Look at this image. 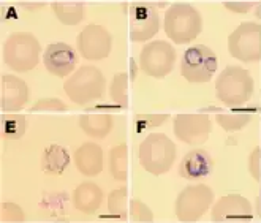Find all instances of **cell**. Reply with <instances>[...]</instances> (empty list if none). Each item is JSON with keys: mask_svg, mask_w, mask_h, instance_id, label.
<instances>
[{"mask_svg": "<svg viewBox=\"0 0 261 223\" xmlns=\"http://www.w3.org/2000/svg\"><path fill=\"white\" fill-rule=\"evenodd\" d=\"M249 173L256 182H261V149L255 147L249 155Z\"/></svg>", "mask_w": 261, "mask_h": 223, "instance_id": "cell-31", "label": "cell"}, {"mask_svg": "<svg viewBox=\"0 0 261 223\" xmlns=\"http://www.w3.org/2000/svg\"><path fill=\"white\" fill-rule=\"evenodd\" d=\"M40 54L41 44L30 32H13L2 48L5 65L18 73L35 68L40 62Z\"/></svg>", "mask_w": 261, "mask_h": 223, "instance_id": "cell-3", "label": "cell"}, {"mask_svg": "<svg viewBox=\"0 0 261 223\" xmlns=\"http://www.w3.org/2000/svg\"><path fill=\"white\" fill-rule=\"evenodd\" d=\"M214 201V191L204 185H190L184 188L176 200V215L182 223H193L201 218Z\"/></svg>", "mask_w": 261, "mask_h": 223, "instance_id": "cell-7", "label": "cell"}, {"mask_svg": "<svg viewBox=\"0 0 261 223\" xmlns=\"http://www.w3.org/2000/svg\"><path fill=\"white\" fill-rule=\"evenodd\" d=\"M217 71V55L204 44H196L186 49L182 55L180 73L186 81L204 84L212 79Z\"/></svg>", "mask_w": 261, "mask_h": 223, "instance_id": "cell-6", "label": "cell"}, {"mask_svg": "<svg viewBox=\"0 0 261 223\" xmlns=\"http://www.w3.org/2000/svg\"><path fill=\"white\" fill-rule=\"evenodd\" d=\"M160 29L157 7L150 2H135L130 5V40L144 43L155 37Z\"/></svg>", "mask_w": 261, "mask_h": 223, "instance_id": "cell-10", "label": "cell"}, {"mask_svg": "<svg viewBox=\"0 0 261 223\" xmlns=\"http://www.w3.org/2000/svg\"><path fill=\"white\" fill-rule=\"evenodd\" d=\"M255 5V2H225V7L226 8H229L231 11H234V13H247L252 7Z\"/></svg>", "mask_w": 261, "mask_h": 223, "instance_id": "cell-32", "label": "cell"}, {"mask_svg": "<svg viewBox=\"0 0 261 223\" xmlns=\"http://www.w3.org/2000/svg\"><path fill=\"white\" fill-rule=\"evenodd\" d=\"M80 128L90 138L103 140L113 130V116L101 114H83L80 116Z\"/></svg>", "mask_w": 261, "mask_h": 223, "instance_id": "cell-19", "label": "cell"}, {"mask_svg": "<svg viewBox=\"0 0 261 223\" xmlns=\"http://www.w3.org/2000/svg\"><path fill=\"white\" fill-rule=\"evenodd\" d=\"M76 62H78V55L67 43L49 44L43 55V64L46 70L57 78H65L67 74H71Z\"/></svg>", "mask_w": 261, "mask_h": 223, "instance_id": "cell-13", "label": "cell"}, {"mask_svg": "<svg viewBox=\"0 0 261 223\" xmlns=\"http://www.w3.org/2000/svg\"><path fill=\"white\" fill-rule=\"evenodd\" d=\"M67 97L76 105H87L103 97L106 79L103 73L94 65H83L70 74L64 82Z\"/></svg>", "mask_w": 261, "mask_h": 223, "instance_id": "cell-4", "label": "cell"}, {"mask_svg": "<svg viewBox=\"0 0 261 223\" xmlns=\"http://www.w3.org/2000/svg\"><path fill=\"white\" fill-rule=\"evenodd\" d=\"M168 117H170L168 114H136L133 119L135 130L136 133H143L149 128H155L162 125Z\"/></svg>", "mask_w": 261, "mask_h": 223, "instance_id": "cell-27", "label": "cell"}, {"mask_svg": "<svg viewBox=\"0 0 261 223\" xmlns=\"http://www.w3.org/2000/svg\"><path fill=\"white\" fill-rule=\"evenodd\" d=\"M212 166L214 161L207 151H204V149H193V151L184 155L179 165V174L187 181H198L201 177L209 176Z\"/></svg>", "mask_w": 261, "mask_h": 223, "instance_id": "cell-16", "label": "cell"}, {"mask_svg": "<svg viewBox=\"0 0 261 223\" xmlns=\"http://www.w3.org/2000/svg\"><path fill=\"white\" fill-rule=\"evenodd\" d=\"M176 144L163 133H152L140 144L141 166L153 176L170 171L176 161Z\"/></svg>", "mask_w": 261, "mask_h": 223, "instance_id": "cell-5", "label": "cell"}, {"mask_svg": "<svg viewBox=\"0 0 261 223\" xmlns=\"http://www.w3.org/2000/svg\"><path fill=\"white\" fill-rule=\"evenodd\" d=\"M127 201H128V188L122 187V188H116L110 193L108 198V211L111 215L119 217L122 220H127Z\"/></svg>", "mask_w": 261, "mask_h": 223, "instance_id": "cell-25", "label": "cell"}, {"mask_svg": "<svg viewBox=\"0 0 261 223\" xmlns=\"http://www.w3.org/2000/svg\"><path fill=\"white\" fill-rule=\"evenodd\" d=\"M255 91L252 74L241 67H226L216 81V95L228 108L249 103Z\"/></svg>", "mask_w": 261, "mask_h": 223, "instance_id": "cell-1", "label": "cell"}, {"mask_svg": "<svg viewBox=\"0 0 261 223\" xmlns=\"http://www.w3.org/2000/svg\"><path fill=\"white\" fill-rule=\"evenodd\" d=\"M110 173L119 182L128 179V146L125 143L114 146L110 151Z\"/></svg>", "mask_w": 261, "mask_h": 223, "instance_id": "cell-22", "label": "cell"}, {"mask_svg": "<svg viewBox=\"0 0 261 223\" xmlns=\"http://www.w3.org/2000/svg\"><path fill=\"white\" fill-rule=\"evenodd\" d=\"M176 62V49L168 41L147 43L140 54V68L155 79L168 76Z\"/></svg>", "mask_w": 261, "mask_h": 223, "instance_id": "cell-9", "label": "cell"}, {"mask_svg": "<svg viewBox=\"0 0 261 223\" xmlns=\"http://www.w3.org/2000/svg\"><path fill=\"white\" fill-rule=\"evenodd\" d=\"M103 201V191L94 182H83L73 191V206L83 214H95Z\"/></svg>", "mask_w": 261, "mask_h": 223, "instance_id": "cell-18", "label": "cell"}, {"mask_svg": "<svg viewBox=\"0 0 261 223\" xmlns=\"http://www.w3.org/2000/svg\"><path fill=\"white\" fill-rule=\"evenodd\" d=\"M74 165L84 176H97L103 170V149L97 143H84L74 152Z\"/></svg>", "mask_w": 261, "mask_h": 223, "instance_id": "cell-17", "label": "cell"}, {"mask_svg": "<svg viewBox=\"0 0 261 223\" xmlns=\"http://www.w3.org/2000/svg\"><path fill=\"white\" fill-rule=\"evenodd\" d=\"M212 220L214 221H234V220H250L252 218V204L241 195H226L222 197L212 206Z\"/></svg>", "mask_w": 261, "mask_h": 223, "instance_id": "cell-15", "label": "cell"}, {"mask_svg": "<svg viewBox=\"0 0 261 223\" xmlns=\"http://www.w3.org/2000/svg\"><path fill=\"white\" fill-rule=\"evenodd\" d=\"M53 13L54 16L62 22L64 25H78L84 18V4L80 0H60V2H53Z\"/></svg>", "mask_w": 261, "mask_h": 223, "instance_id": "cell-21", "label": "cell"}, {"mask_svg": "<svg viewBox=\"0 0 261 223\" xmlns=\"http://www.w3.org/2000/svg\"><path fill=\"white\" fill-rule=\"evenodd\" d=\"M0 220L4 223L10 221V223H19L24 221V211L18 204L10 203V201H4L0 204Z\"/></svg>", "mask_w": 261, "mask_h": 223, "instance_id": "cell-29", "label": "cell"}, {"mask_svg": "<svg viewBox=\"0 0 261 223\" xmlns=\"http://www.w3.org/2000/svg\"><path fill=\"white\" fill-rule=\"evenodd\" d=\"M68 106L64 101H60L59 98H41L38 100L35 105L30 108V113H37V111H67Z\"/></svg>", "mask_w": 261, "mask_h": 223, "instance_id": "cell-30", "label": "cell"}, {"mask_svg": "<svg viewBox=\"0 0 261 223\" xmlns=\"http://www.w3.org/2000/svg\"><path fill=\"white\" fill-rule=\"evenodd\" d=\"M130 220L135 223H150L153 221V214L141 200H133L128 207Z\"/></svg>", "mask_w": 261, "mask_h": 223, "instance_id": "cell-28", "label": "cell"}, {"mask_svg": "<svg viewBox=\"0 0 261 223\" xmlns=\"http://www.w3.org/2000/svg\"><path fill=\"white\" fill-rule=\"evenodd\" d=\"M228 51L241 62L261 61V25L242 22L228 38Z\"/></svg>", "mask_w": 261, "mask_h": 223, "instance_id": "cell-8", "label": "cell"}, {"mask_svg": "<svg viewBox=\"0 0 261 223\" xmlns=\"http://www.w3.org/2000/svg\"><path fill=\"white\" fill-rule=\"evenodd\" d=\"M211 119L207 114H177L174 117V135L179 141L199 146L207 141L211 135Z\"/></svg>", "mask_w": 261, "mask_h": 223, "instance_id": "cell-12", "label": "cell"}, {"mask_svg": "<svg viewBox=\"0 0 261 223\" xmlns=\"http://www.w3.org/2000/svg\"><path fill=\"white\" fill-rule=\"evenodd\" d=\"M27 121L24 114H2L0 133L5 140H21L25 135Z\"/></svg>", "mask_w": 261, "mask_h": 223, "instance_id": "cell-23", "label": "cell"}, {"mask_svg": "<svg viewBox=\"0 0 261 223\" xmlns=\"http://www.w3.org/2000/svg\"><path fill=\"white\" fill-rule=\"evenodd\" d=\"M70 163V154L67 149L59 146V144H51L43 151L41 155V170L48 174H62L65 168Z\"/></svg>", "mask_w": 261, "mask_h": 223, "instance_id": "cell-20", "label": "cell"}, {"mask_svg": "<svg viewBox=\"0 0 261 223\" xmlns=\"http://www.w3.org/2000/svg\"><path fill=\"white\" fill-rule=\"evenodd\" d=\"M253 119L252 114H245V113H220L216 116V121L219 125L226 130V131H238L242 130L245 125H249V122Z\"/></svg>", "mask_w": 261, "mask_h": 223, "instance_id": "cell-26", "label": "cell"}, {"mask_svg": "<svg viewBox=\"0 0 261 223\" xmlns=\"http://www.w3.org/2000/svg\"><path fill=\"white\" fill-rule=\"evenodd\" d=\"M78 51L86 61H101L111 54L113 37L103 25L89 24L78 35Z\"/></svg>", "mask_w": 261, "mask_h": 223, "instance_id": "cell-11", "label": "cell"}, {"mask_svg": "<svg viewBox=\"0 0 261 223\" xmlns=\"http://www.w3.org/2000/svg\"><path fill=\"white\" fill-rule=\"evenodd\" d=\"M165 34L176 44L193 41L203 31V18L190 4H174L165 13Z\"/></svg>", "mask_w": 261, "mask_h": 223, "instance_id": "cell-2", "label": "cell"}, {"mask_svg": "<svg viewBox=\"0 0 261 223\" xmlns=\"http://www.w3.org/2000/svg\"><path fill=\"white\" fill-rule=\"evenodd\" d=\"M29 100V89L25 81L13 74L0 76V108L4 113L21 111Z\"/></svg>", "mask_w": 261, "mask_h": 223, "instance_id": "cell-14", "label": "cell"}, {"mask_svg": "<svg viewBox=\"0 0 261 223\" xmlns=\"http://www.w3.org/2000/svg\"><path fill=\"white\" fill-rule=\"evenodd\" d=\"M110 95L111 100L120 108H128V74L127 73H117L111 81L110 86Z\"/></svg>", "mask_w": 261, "mask_h": 223, "instance_id": "cell-24", "label": "cell"}]
</instances>
